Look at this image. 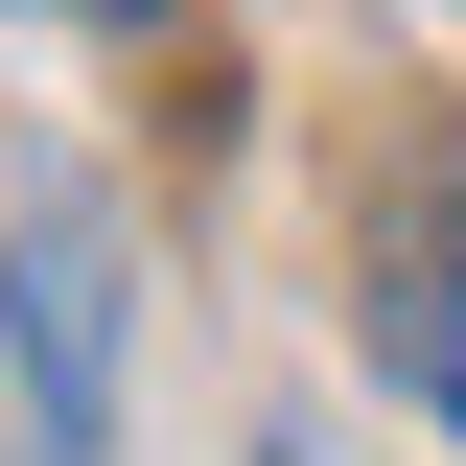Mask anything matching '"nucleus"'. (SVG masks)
Segmentation results:
<instances>
[{"label":"nucleus","instance_id":"nucleus-3","mask_svg":"<svg viewBox=\"0 0 466 466\" xmlns=\"http://www.w3.org/2000/svg\"><path fill=\"white\" fill-rule=\"evenodd\" d=\"M70 24H164V0H70Z\"/></svg>","mask_w":466,"mask_h":466},{"label":"nucleus","instance_id":"nucleus-4","mask_svg":"<svg viewBox=\"0 0 466 466\" xmlns=\"http://www.w3.org/2000/svg\"><path fill=\"white\" fill-rule=\"evenodd\" d=\"M257 466H327V443H257Z\"/></svg>","mask_w":466,"mask_h":466},{"label":"nucleus","instance_id":"nucleus-1","mask_svg":"<svg viewBox=\"0 0 466 466\" xmlns=\"http://www.w3.org/2000/svg\"><path fill=\"white\" fill-rule=\"evenodd\" d=\"M116 350H140V257H116L94 187L0 233V373H24V466H94L116 443Z\"/></svg>","mask_w":466,"mask_h":466},{"label":"nucleus","instance_id":"nucleus-2","mask_svg":"<svg viewBox=\"0 0 466 466\" xmlns=\"http://www.w3.org/2000/svg\"><path fill=\"white\" fill-rule=\"evenodd\" d=\"M373 350H397V397L466 443V164H443V233H397V257H373Z\"/></svg>","mask_w":466,"mask_h":466}]
</instances>
